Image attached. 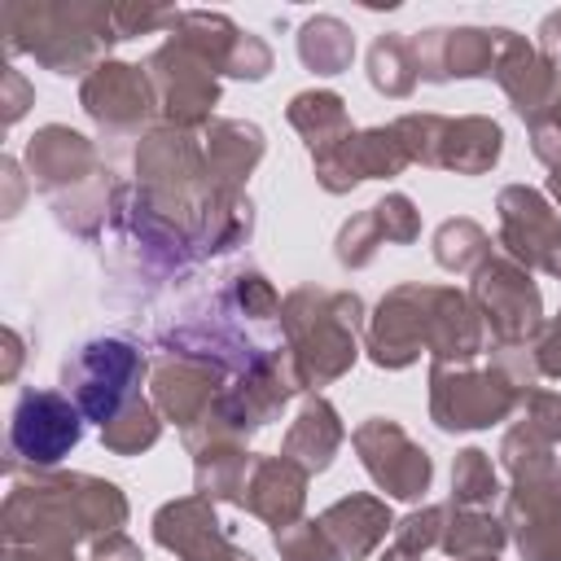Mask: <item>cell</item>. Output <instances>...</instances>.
<instances>
[{
    "instance_id": "6da1fadb",
    "label": "cell",
    "mask_w": 561,
    "mask_h": 561,
    "mask_svg": "<svg viewBox=\"0 0 561 561\" xmlns=\"http://www.w3.org/2000/svg\"><path fill=\"white\" fill-rule=\"evenodd\" d=\"M131 517L118 482L96 473H44L35 469L26 482H13L0 508L4 543H92L101 535L123 530Z\"/></svg>"
},
{
    "instance_id": "7a4b0ae2",
    "label": "cell",
    "mask_w": 561,
    "mask_h": 561,
    "mask_svg": "<svg viewBox=\"0 0 561 561\" xmlns=\"http://www.w3.org/2000/svg\"><path fill=\"white\" fill-rule=\"evenodd\" d=\"M280 342L302 390H320L351 373L359 359V329H368L364 302L351 289L298 285L280 298Z\"/></svg>"
},
{
    "instance_id": "3957f363",
    "label": "cell",
    "mask_w": 561,
    "mask_h": 561,
    "mask_svg": "<svg viewBox=\"0 0 561 561\" xmlns=\"http://www.w3.org/2000/svg\"><path fill=\"white\" fill-rule=\"evenodd\" d=\"M4 48L31 53L53 75H88L101 48L118 44L114 35V4L101 0H9L0 9Z\"/></svg>"
},
{
    "instance_id": "277c9868",
    "label": "cell",
    "mask_w": 561,
    "mask_h": 561,
    "mask_svg": "<svg viewBox=\"0 0 561 561\" xmlns=\"http://www.w3.org/2000/svg\"><path fill=\"white\" fill-rule=\"evenodd\" d=\"M530 346H495L491 364H430V421L443 434H469L508 421L535 390Z\"/></svg>"
},
{
    "instance_id": "5b68a950",
    "label": "cell",
    "mask_w": 561,
    "mask_h": 561,
    "mask_svg": "<svg viewBox=\"0 0 561 561\" xmlns=\"http://www.w3.org/2000/svg\"><path fill=\"white\" fill-rule=\"evenodd\" d=\"M145 373H149L145 351H136L123 337H96V342H83L75 355H66L61 386L83 412V421L110 425L140 394Z\"/></svg>"
},
{
    "instance_id": "8992f818",
    "label": "cell",
    "mask_w": 561,
    "mask_h": 561,
    "mask_svg": "<svg viewBox=\"0 0 561 561\" xmlns=\"http://www.w3.org/2000/svg\"><path fill=\"white\" fill-rule=\"evenodd\" d=\"M469 302L478 307L491 346H530L543 329V298L530 280V267L508 259L500 245L495 254L469 276Z\"/></svg>"
},
{
    "instance_id": "52a82bcc",
    "label": "cell",
    "mask_w": 561,
    "mask_h": 561,
    "mask_svg": "<svg viewBox=\"0 0 561 561\" xmlns=\"http://www.w3.org/2000/svg\"><path fill=\"white\" fill-rule=\"evenodd\" d=\"M145 75L158 101V114L167 127L180 131H206V123L215 118L219 105V66L210 57H202L197 48H188L184 39L167 35L149 57H145Z\"/></svg>"
},
{
    "instance_id": "ba28073f",
    "label": "cell",
    "mask_w": 561,
    "mask_h": 561,
    "mask_svg": "<svg viewBox=\"0 0 561 561\" xmlns=\"http://www.w3.org/2000/svg\"><path fill=\"white\" fill-rule=\"evenodd\" d=\"M83 438V412L66 390H35L26 386L9 412V469H53L70 456Z\"/></svg>"
},
{
    "instance_id": "9c48e42d",
    "label": "cell",
    "mask_w": 561,
    "mask_h": 561,
    "mask_svg": "<svg viewBox=\"0 0 561 561\" xmlns=\"http://www.w3.org/2000/svg\"><path fill=\"white\" fill-rule=\"evenodd\" d=\"M434 298H438V285H421V280H408L381 294L364 329V351L377 368L399 373V368H412L421 351L430 355Z\"/></svg>"
},
{
    "instance_id": "30bf717a",
    "label": "cell",
    "mask_w": 561,
    "mask_h": 561,
    "mask_svg": "<svg viewBox=\"0 0 561 561\" xmlns=\"http://www.w3.org/2000/svg\"><path fill=\"white\" fill-rule=\"evenodd\" d=\"M351 447L364 465V473L390 495V500H421L434 482L430 451L390 416H368L351 430Z\"/></svg>"
},
{
    "instance_id": "8fae6325",
    "label": "cell",
    "mask_w": 561,
    "mask_h": 561,
    "mask_svg": "<svg viewBox=\"0 0 561 561\" xmlns=\"http://www.w3.org/2000/svg\"><path fill=\"white\" fill-rule=\"evenodd\" d=\"M508 26H430L408 35L416 75L425 83H451V79H495L500 53L508 44Z\"/></svg>"
},
{
    "instance_id": "7c38bea8",
    "label": "cell",
    "mask_w": 561,
    "mask_h": 561,
    "mask_svg": "<svg viewBox=\"0 0 561 561\" xmlns=\"http://www.w3.org/2000/svg\"><path fill=\"white\" fill-rule=\"evenodd\" d=\"M500 215V250L517 259L522 267H539L561 280V215L557 206L530 188V184H508L495 197Z\"/></svg>"
},
{
    "instance_id": "4fadbf2b",
    "label": "cell",
    "mask_w": 561,
    "mask_h": 561,
    "mask_svg": "<svg viewBox=\"0 0 561 561\" xmlns=\"http://www.w3.org/2000/svg\"><path fill=\"white\" fill-rule=\"evenodd\" d=\"M408 167H412V158H408L394 123L351 131L337 145L311 153V171L324 193H351L364 180H390V175H403Z\"/></svg>"
},
{
    "instance_id": "5bb4252c",
    "label": "cell",
    "mask_w": 561,
    "mask_h": 561,
    "mask_svg": "<svg viewBox=\"0 0 561 561\" xmlns=\"http://www.w3.org/2000/svg\"><path fill=\"white\" fill-rule=\"evenodd\" d=\"M224 386H228V368L193 351H167L149 368V399L162 412V421L180 425V434L193 430L219 403Z\"/></svg>"
},
{
    "instance_id": "9a60e30c",
    "label": "cell",
    "mask_w": 561,
    "mask_h": 561,
    "mask_svg": "<svg viewBox=\"0 0 561 561\" xmlns=\"http://www.w3.org/2000/svg\"><path fill=\"white\" fill-rule=\"evenodd\" d=\"M79 105L101 131H140L158 110L145 66L105 57L79 83Z\"/></svg>"
},
{
    "instance_id": "2e32d148",
    "label": "cell",
    "mask_w": 561,
    "mask_h": 561,
    "mask_svg": "<svg viewBox=\"0 0 561 561\" xmlns=\"http://www.w3.org/2000/svg\"><path fill=\"white\" fill-rule=\"evenodd\" d=\"M22 162H26L31 184H35L48 202L70 197V193L88 188V184L101 175V153H96V145H92L83 131L66 127V123H44V127L26 140Z\"/></svg>"
},
{
    "instance_id": "e0dca14e",
    "label": "cell",
    "mask_w": 561,
    "mask_h": 561,
    "mask_svg": "<svg viewBox=\"0 0 561 561\" xmlns=\"http://www.w3.org/2000/svg\"><path fill=\"white\" fill-rule=\"evenodd\" d=\"M153 539L175 552L180 561H259L254 552L237 548L219 517H215V500L206 495H180V500H167L158 513H153Z\"/></svg>"
},
{
    "instance_id": "ac0fdd59",
    "label": "cell",
    "mask_w": 561,
    "mask_h": 561,
    "mask_svg": "<svg viewBox=\"0 0 561 561\" xmlns=\"http://www.w3.org/2000/svg\"><path fill=\"white\" fill-rule=\"evenodd\" d=\"M495 83L504 88L508 105L517 110L522 123L539 127L552 96H557V83H561V61L543 57L526 35H508L504 53H500V66H495Z\"/></svg>"
},
{
    "instance_id": "d6986e66",
    "label": "cell",
    "mask_w": 561,
    "mask_h": 561,
    "mask_svg": "<svg viewBox=\"0 0 561 561\" xmlns=\"http://www.w3.org/2000/svg\"><path fill=\"white\" fill-rule=\"evenodd\" d=\"M307 482H311V473L302 465H294L289 456H280V451L276 456H254L241 508L254 513L259 522H267L272 530L294 526V522H302V508H307Z\"/></svg>"
},
{
    "instance_id": "ffe728a7",
    "label": "cell",
    "mask_w": 561,
    "mask_h": 561,
    "mask_svg": "<svg viewBox=\"0 0 561 561\" xmlns=\"http://www.w3.org/2000/svg\"><path fill=\"white\" fill-rule=\"evenodd\" d=\"M202 153H206L210 184L219 193H245L250 171L267 153V136L259 123H245V118H210L202 131Z\"/></svg>"
},
{
    "instance_id": "44dd1931",
    "label": "cell",
    "mask_w": 561,
    "mask_h": 561,
    "mask_svg": "<svg viewBox=\"0 0 561 561\" xmlns=\"http://www.w3.org/2000/svg\"><path fill=\"white\" fill-rule=\"evenodd\" d=\"M320 526L324 535L333 539V548L342 552V561H364L373 557L390 530H394V513L381 495H368V491H351L342 500H333L324 513H320Z\"/></svg>"
},
{
    "instance_id": "7402d4cb",
    "label": "cell",
    "mask_w": 561,
    "mask_h": 561,
    "mask_svg": "<svg viewBox=\"0 0 561 561\" xmlns=\"http://www.w3.org/2000/svg\"><path fill=\"white\" fill-rule=\"evenodd\" d=\"M342 443H346V425H342L337 408L324 394H307L298 416L289 421V430L280 438V456H289L307 473H324Z\"/></svg>"
},
{
    "instance_id": "603a6c76",
    "label": "cell",
    "mask_w": 561,
    "mask_h": 561,
    "mask_svg": "<svg viewBox=\"0 0 561 561\" xmlns=\"http://www.w3.org/2000/svg\"><path fill=\"white\" fill-rule=\"evenodd\" d=\"M504 153V127L486 114L443 118L438 131V171L456 175H486Z\"/></svg>"
},
{
    "instance_id": "cb8c5ba5",
    "label": "cell",
    "mask_w": 561,
    "mask_h": 561,
    "mask_svg": "<svg viewBox=\"0 0 561 561\" xmlns=\"http://www.w3.org/2000/svg\"><path fill=\"white\" fill-rule=\"evenodd\" d=\"M504 543H508L504 517H495L491 508H460V504H447L438 548H443L451 561H495V557L504 552Z\"/></svg>"
},
{
    "instance_id": "d4e9b609",
    "label": "cell",
    "mask_w": 561,
    "mask_h": 561,
    "mask_svg": "<svg viewBox=\"0 0 561 561\" xmlns=\"http://www.w3.org/2000/svg\"><path fill=\"white\" fill-rule=\"evenodd\" d=\"M289 127L302 136L307 153H320L329 145H337L342 136H351V114H346V101L329 88H307V92H294L289 96V110H285Z\"/></svg>"
},
{
    "instance_id": "484cf974",
    "label": "cell",
    "mask_w": 561,
    "mask_h": 561,
    "mask_svg": "<svg viewBox=\"0 0 561 561\" xmlns=\"http://www.w3.org/2000/svg\"><path fill=\"white\" fill-rule=\"evenodd\" d=\"M298 61L311 75H342L355 61V31L333 18V13H316L298 26Z\"/></svg>"
},
{
    "instance_id": "4316f807",
    "label": "cell",
    "mask_w": 561,
    "mask_h": 561,
    "mask_svg": "<svg viewBox=\"0 0 561 561\" xmlns=\"http://www.w3.org/2000/svg\"><path fill=\"white\" fill-rule=\"evenodd\" d=\"M254 224V206L245 193H210L206 210H202V228H197V254H224L232 245H241L250 237Z\"/></svg>"
},
{
    "instance_id": "83f0119b",
    "label": "cell",
    "mask_w": 561,
    "mask_h": 561,
    "mask_svg": "<svg viewBox=\"0 0 561 561\" xmlns=\"http://www.w3.org/2000/svg\"><path fill=\"white\" fill-rule=\"evenodd\" d=\"M495 254L486 228L469 215H456V219H443L434 228V263L443 272H456V276H473L486 259Z\"/></svg>"
},
{
    "instance_id": "f1b7e54d",
    "label": "cell",
    "mask_w": 561,
    "mask_h": 561,
    "mask_svg": "<svg viewBox=\"0 0 561 561\" xmlns=\"http://www.w3.org/2000/svg\"><path fill=\"white\" fill-rule=\"evenodd\" d=\"M368 83L390 101H403V96L416 92L421 75H416V57H412L408 35L386 31V35L373 39V48H368Z\"/></svg>"
},
{
    "instance_id": "f546056e",
    "label": "cell",
    "mask_w": 561,
    "mask_h": 561,
    "mask_svg": "<svg viewBox=\"0 0 561 561\" xmlns=\"http://www.w3.org/2000/svg\"><path fill=\"white\" fill-rule=\"evenodd\" d=\"M158 438H162V412H158L153 399H145V394H136L110 425H101V443H105V451H114V456H140V451H149Z\"/></svg>"
},
{
    "instance_id": "4dcf8cb0",
    "label": "cell",
    "mask_w": 561,
    "mask_h": 561,
    "mask_svg": "<svg viewBox=\"0 0 561 561\" xmlns=\"http://www.w3.org/2000/svg\"><path fill=\"white\" fill-rule=\"evenodd\" d=\"M500 495H504V486H500V473L491 465V451H482V447L456 451V460H451V500L447 504L491 508Z\"/></svg>"
},
{
    "instance_id": "1f68e13d",
    "label": "cell",
    "mask_w": 561,
    "mask_h": 561,
    "mask_svg": "<svg viewBox=\"0 0 561 561\" xmlns=\"http://www.w3.org/2000/svg\"><path fill=\"white\" fill-rule=\"evenodd\" d=\"M443 517H447V504H421L408 517H399L381 561H425V552L438 548L443 539Z\"/></svg>"
},
{
    "instance_id": "d6a6232c",
    "label": "cell",
    "mask_w": 561,
    "mask_h": 561,
    "mask_svg": "<svg viewBox=\"0 0 561 561\" xmlns=\"http://www.w3.org/2000/svg\"><path fill=\"white\" fill-rule=\"evenodd\" d=\"M224 302L245 320V324H267L280 320V294L272 289V280L263 272H232Z\"/></svg>"
},
{
    "instance_id": "836d02e7",
    "label": "cell",
    "mask_w": 561,
    "mask_h": 561,
    "mask_svg": "<svg viewBox=\"0 0 561 561\" xmlns=\"http://www.w3.org/2000/svg\"><path fill=\"white\" fill-rule=\"evenodd\" d=\"M381 245H390V241H386V232H381V219H377V210L368 206V210L351 215V219L337 228L333 254H337V263H342V267L359 272V267H368V263L377 259V250H381Z\"/></svg>"
},
{
    "instance_id": "e575fe53",
    "label": "cell",
    "mask_w": 561,
    "mask_h": 561,
    "mask_svg": "<svg viewBox=\"0 0 561 561\" xmlns=\"http://www.w3.org/2000/svg\"><path fill=\"white\" fill-rule=\"evenodd\" d=\"M272 548L280 552V561H342V552L324 535L320 517H302L294 526L272 530Z\"/></svg>"
},
{
    "instance_id": "d590c367",
    "label": "cell",
    "mask_w": 561,
    "mask_h": 561,
    "mask_svg": "<svg viewBox=\"0 0 561 561\" xmlns=\"http://www.w3.org/2000/svg\"><path fill=\"white\" fill-rule=\"evenodd\" d=\"M504 526L522 561H561V517H522Z\"/></svg>"
},
{
    "instance_id": "8d00e7d4",
    "label": "cell",
    "mask_w": 561,
    "mask_h": 561,
    "mask_svg": "<svg viewBox=\"0 0 561 561\" xmlns=\"http://www.w3.org/2000/svg\"><path fill=\"white\" fill-rule=\"evenodd\" d=\"M377 219H381V232L390 245H412L421 237V210L412 206L408 193H386L381 202H373Z\"/></svg>"
},
{
    "instance_id": "74e56055",
    "label": "cell",
    "mask_w": 561,
    "mask_h": 561,
    "mask_svg": "<svg viewBox=\"0 0 561 561\" xmlns=\"http://www.w3.org/2000/svg\"><path fill=\"white\" fill-rule=\"evenodd\" d=\"M180 9L171 4H114V35L118 39H131V35H145V31H171Z\"/></svg>"
},
{
    "instance_id": "f35d334b",
    "label": "cell",
    "mask_w": 561,
    "mask_h": 561,
    "mask_svg": "<svg viewBox=\"0 0 561 561\" xmlns=\"http://www.w3.org/2000/svg\"><path fill=\"white\" fill-rule=\"evenodd\" d=\"M522 421H526L539 438H548L552 447H561V390L535 386V390L526 394V403H522Z\"/></svg>"
},
{
    "instance_id": "ab89813d",
    "label": "cell",
    "mask_w": 561,
    "mask_h": 561,
    "mask_svg": "<svg viewBox=\"0 0 561 561\" xmlns=\"http://www.w3.org/2000/svg\"><path fill=\"white\" fill-rule=\"evenodd\" d=\"M228 75H232V79H245V83L267 79V75H272V48H267V39L241 31V39H237V48H232V61H228Z\"/></svg>"
},
{
    "instance_id": "60d3db41",
    "label": "cell",
    "mask_w": 561,
    "mask_h": 561,
    "mask_svg": "<svg viewBox=\"0 0 561 561\" xmlns=\"http://www.w3.org/2000/svg\"><path fill=\"white\" fill-rule=\"evenodd\" d=\"M530 355H535L539 377H561V311L543 320L539 337L530 342Z\"/></svg>"
},
{
    "instance_id": "b9f144b4",
    "label": "cell",
    "mask_w": 561,
    "mask_h": 561,
    "mask_svg": "<svg viewBox=\"0 0 561 561\" xmlns=\"http://www.w3.org/2000/svg\"><path fill=\"white\" fill-rule=\"evenodd\" d=\"M530 149H535V158L548 167V193H552V202L561 206V136L535 127V131H530Z\"/></svg>"
},
{
    "instance_id": "7bdbcfd3",
    "label": "cell",
    "mask_w": 561,
    "mask_h": 561,
    "mask_svg": "<svg viewBox=\"0 0 561 561\" xmlns=\"http://www.w3.org/2000/svg\"><path fill=\"white\" fill-rule=\"evenodd\" d=\"M88 561H145V552L131 535L114 530V535H101V539L88 543Z\"/></svg>"
},
{
    "instance_id": "ee69618b",
    "label": "cell",
    "mask_w": 561,
    "mask_h": 561,
    "mask_svg": "<svg viewBox=\"0 0 561 561\" xmlns=\"http://www.w3.org/2000/svg\"><path fill=\"white\" fill-rule=\"evenodd\" d=\"M0 105H4V123H18L26 114V105H35V92L18 70H4V101Z\"/></svg>"
},
{
    "instance_id": "f6af8a7d",
    "label": "cell",
    "mask_w": 561,
    "mask_h": 561,
    "mask_svg": "<svg viewBox=\"0 0 561 561\" xmlns=\"http://www.w3.org/2000/svg\"><path fill=\"white\" fill-rule=\"evenodd\" d=\"M4 561H79L66 543H4Z\"/></svg>"
},
{
    "instance_id": "bcb514c9",
    "label": "cell",
    "mask_w": 561,
    "mask_h": 561,
    "mask_svg": "<svg viewBox=\"0 0 561 561\" xmlns=\"http://www.w3.org/2000/svg\"><path fill=\"white\" fill-rule=\"evenodd\" d=\"M535 48H539L543 57L561 61V9H552V13L539 22V39H535Z\"/></svg>"
},
{
    "instance_id": "7dc6e473",
    "label": "cell",
    "mask_w": 561,
    "mask_h": 561,
    "mask_svg": "<svg viewBox=\"0 0 561 561\" xmlns=\"http://www.w3.org/2000/svg\"><path fill=\"white\" fill-rule=\"evenodd\" d=\"M0 171H4V184H9L4 215H18V197H22V171H18V158H4V162H0Z\"/></svg>"
},
{
    "instance_id": "c3c4849f",
    "label": "cell",
    "mask_w": 561,
    "mask_h": 561,
    "mask_svg": "<svg viewBox=\"0 0 561 561\" xmlns=\"http://www.w3.org/2000/svg\"><path fill=\"white\" fill-rule=\"evenodd\" d=\"M18 364H22V337H18V329H4V381H13L18 377Z\"/></svg>"
},
{
    "instance_id": "681fc988",
    "label": "cell",
    "mask_w": 561,
    "mask_h": 561,
    "mask_svg": "<svg viewBox=\"0 0 561 561\" xmlns=\"http://www.w3.org/2000/svg\"><path fill=\"white\" fill-rule=\"evenodd\" d=\"M539 127L552 131V136H561V83H557V96H552V105H548V114H543ZM530 131H535V127H530Z\"/></svg>"
}]
</instances>
